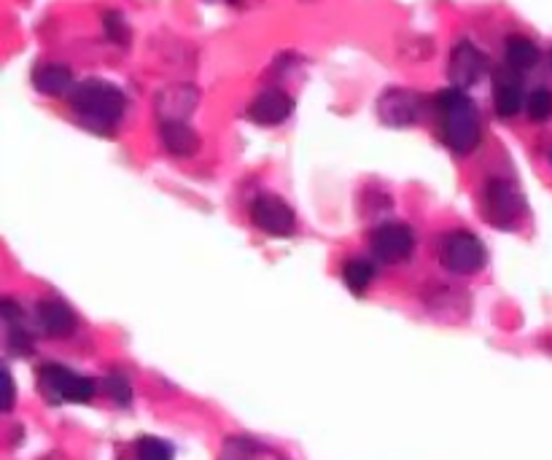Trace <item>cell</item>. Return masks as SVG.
I'll list each match as a JSON object with an SVG mask.
<instances>
[{
  "label": "cell",
  "instance_id": "6da1fadb",
  "mask_svg": "<svg viewBox=\"0 0 552 460\" xmlns=\"http://www.w3.org/2000/svg\"><path fill=\"white\" fill-rule=\"evenodd\" d=\"M434 105L440 113V132H442L445 145L453 153H458V157L472 153L482 140V124H480L477 105L458 86L442 89L437 94Z\"/></svg>",
  "mask_w": 552,
  "mask_h": 460
},
{
  "label": "cell",
  "instance_id": "7a4b0ae2",
  "mask_svg": "<svg viewBox=\"0 0 552 460\" xmlns=\"http://www.w3.org/2000/svg\"><path fill=\"white\" fill-rule=\"evenodd\" d=\"M70 97V108L78 116V121L95 132H111L127 108L124 92L116 84L100 81V78H89L73 86Z\"/></svg>",
  "mask_w": 552,
  "mask_h": 460
},
{
  "label": "cell",
  "instance_id": "3957f363",
  "mask_svg": "<svg viewBox=\"0 0 552 460\" xmlns=\"http://www.w3.org/2000/svg\"><path fill=\"white\" fill-rule=\"evenodd\" d=\"M38 385H41V393L60 404V401H73V404H87L95 398L97 393V382L92 377H84V374H76L73 369L68 366H60V364H46L41 366L38 372Z\"/></svg>",
  "mask_w": 552,
  "mask_h": 460
},
{
  "label": "cell",
  "instance_id": "277c9868",
  "mask_svg": "<svg viewBox=\"0 0 552 460\" xmlns=\"http://www.w3.org/2000/svg\"><path fill=\"white\" fill-rule=\"evenodd\" d=\"M440 261L453 275H474L485 267L488 251L482 240L466 229L448 232L440 242Z\"/></svg>",
  "mask_w": 552,
  "mask_h": 460
},
{
  "label": "cell",
  "instance_id": "5b68a950",
  "mask_svg": "<svg viewBox=\"0 0 552 460\" xmlns=\"http://www.w3.org/2000/svg\"><path fill=\"white\" fill-rule=\"evenodd\" d=\"M369 251L383 264H399V261L409 259L412 251H416V232H412L407 224L385 221V224L372 229Z\"/></svg>",
  "mask_w": 552,
  "mask_h": 460
},
{
  "label": "cell",
  "instance_id": "8992f818",
  "mask_svg": "<svg viewBox=\"0 0 552 460\" xmlns=\"http://www.w3.org/2000/svg\"><path fill=\"white\" fill-rule=\"evenodd\" d=\"M377 116L383 124L396 127V129L412 127L424 116V97L412 89L391 86L377 97Z\"/></svg>",
  "mask_w": 552,
  "mask_h": 460
},
{
  "label": "cell",
  "instance_id": "52a82bcc",
  "mask_svg": "<svg viewBox=\"0 0 552 460\" xmlns=\"http://www.w3.org/2000/svg\"><path fill=\"white\" fill-rule=\"evenodd\" d=\"M251 221L269 237H292L297 232V216L278 194H259L251 202Z\"/></svg>",
  "mask_w": 552,
  "mask_h": 460
},
{
  "label": "cell",
  "instance_id": "ba28073f",
  "mask_svg": "<svg viewBox=\"0 0 552 460\" xmlns=\"http://www.w3.org/2000/svg\"><path fill=\"white\" fill-rule=\"evenodd\" d=\"M485 216L493 226L498 229H512L523 213V197L515 189V184L504 178H493L485 186Z\"/></svg>",
  "mask_w": 552,
  "mask_h": 460
},
{
  "label": "cell",
  "instance_id": "9c48e42d",
  "mask_svg": "<svg viewBox=\"0 0 552 460\" xmlns=\"http://www.w3.org/2000/svg\"><path fill=\"white\" fill-rule=\"evenodd\" d=\"M488 70H490L488 54H485L482 49H477L472 41H461V44H456V49L450 52L448 76H450L453 86L469 89V86L480 84Z\"/></svg>",
  "mask_w": 552,
  "mask_h": 460
},
{
  "label": "cell",
  "instance_id": "30bf717a",
  "mask_svg": "<svg viewBox=\"0 0 552 460\" xmlns=\"http://www.w3.org/2000/svg\"><path fill=\"white\" fill-rule=\"evenodd\" d=\"M525 92H523V78L515 68L504 65L496 70L493 76V105H496V113L501 119H512L523 111L525 105Z\"/></svg>",
  "mask_w": 552,
  "mask_h": 460
},
{
  "label": "cell",
  "instance_id": "8fae6325",
  "mask_svg": "<svg viewBox=\"0 0 552 460\" xmlns=\"http://www.w3.org/2000/svg\"><path fill=\"white\" fill-rule=\"evenodd\" d=\"M294 113V100L284 89H264L248 105V119L261 127H278Z\"/></svg>",
  "mask_w": 552,
  "mask_h": 460
},
{
  "label": "cell",
  "instance_id": "7c38bea8",
  "mask_svg": "<svg viewBox=\"0 0 552 460\" xmlns=\"http://www.w3.org/2000/svg\"><path fill=\"white\" fill-rule=\"evenodd\" d=\"M200 92L192 84H173L157 94V113L162 121H186L197 108Z\"/></svg>",
  "mask_w": 552,
  "mask_h": 460
},
{
  "label": "cell",
  "instance_id": "4fadbf2b",
  "mask_svg": "<svg viewBox=\"0 0 552 460\" xmlns=\"http://www.w3.org/2000/svg\"><path fill=\"white\" fill-rule=\"evenodd\" d=\"M38 324H41L46 337H57V340L70 337L76 332V316H73L70 307L60 299L38 301Z\"/></svg>",
  "mask_w": 552,
  "mask_h": 460
},
{
  "label": "cell",
  "instance_id": "5bb4252c",
  "mask_svg": "<svg viewBox=\"0 0 552 460\" xmlns=\"http://www.w3.org/2000/svg\"><path fill=\"white\" fill-rule=\"evenodd\" d=\"M160 137H162L165 151L173 153V157L186 160L200 151V135L186 121H162Z\"/></svg>",
  "mask_w": 552,
  "mask_h": 460
},
{
  "label": "cell",
  "instance_id": "9a60e30c",
  "mask_svg": "<svg viewBox=\"0 0 552 460\" xmlns=\"http://www.w3.org/2000/svg\"><path fill=\"white\" fill-rule=\"evenodd\" d=\"M33 86H36L41 94L62 97V94H70L76 84H73L70 68L57 65V62H46V65H38V68L33 70Z\"/></svg>",
  "mask_w": 552,
  "mask_h": 460
},
{
  "label": "cell",
  "instance_id": "2e32d148",
  "mask_svg": "<svg viewBox=\"0 0 552 460\" xmlns=\"http://www.w3.org/2000/svg\"><path fill=\"white\" fill-rule=\"evenodd\" d=\"M375 275H377V269H375V264H372L369 259L353 256V259H348V261L342 264V283H345L348 291L356 293V296L367 293V288L372 285Z\"/></svg>",
  "mask_w": 552,
  "mask_h": 460
},
{
  "label": "cell",
  "instance_id": "e0dca14e",
  "mask_svg": "<svg viewBox=\"0 0 552 460\" xmlns=\"http://www.w3.org/2000/svg\"><path fill=\"white\" fill-rule=\"evenodd\" d=\"M504 54H507V65L515 68V70H531V68L539 62V49H536V44L528 41L525 36H512V38H507Z\"/></svg>",
  "mask_w": 552,
  "mask_h": 460
},
{
  "label": "cell",
  "instance_id": "ac0fdd59",
  "mask_svg": "<svg viewBox=\"0 0 552 460\" xmlns=\"http://www.w3.org/2000/svg\"><path fill=\"white\" fill-rule=\"evenodd\" d=\"M135 457L137 460H173V447L157 436H144L135 444Z\"/></svg>",
  "mask_w": 552,
  "mask_h": 460
},
{
  "label": "cell",
  "instance_id": "d6986e66",
  "mask_svg": "<svg viewBox=\"0 0 552 460\" xmlns=\"http://www.w3.org/2000/svg\"><path fill=\"white\" fill-rule=\"evenodd\" d=\"M531 121H549L552 119V92L547 86H539L525 100Z\"/></svg>",
  "mask_w": 552,
  "mask_h": 460
},
{
  "label": "cell",
  "instance_id": "ffe728a7",
  "mask_svg": "<svg viewBox=\"0 0 552 460\" xmlns=\"http://www.w3.org/2000/svg\"><path fill=\"white\" fill-rule=\"evenodd\" d=\"M103 33L113 44H127V38H129V28H127L124 17L119 12H105L103 14Z\"/></svg>",
  "mask_w": 552,
  "mask_h": 460
},
{
  "label": "cell",
  "instance_id": "44dd1931",
  "mask_svg": "<svg viewBox=\"0 0 552 460\" xmlns=\"http://www.w3.org/2000/svg\"><path fill=\"white\" fill-rule=\"evenodd\" d=\"M105 388H108V393H111V398L116 401V404H129V398H132V390H129V382L121 377V374H113V377H108L105 380Z\"/></svg>",
  "mask_w": 552,
  "mask_h": 460
},
{
  "label": "cell",
  "instance_id": "7402d4cb",
  "mask_svg": "<svg viewBox=\"0 0 552 460\" xmlns=\"http://www.w3.org/2000/svg\"><path fill=\"white\" fill-rule=\"evenodd\" d=\"M4 380H6V398H4V412H12V407H14V380H12V374H9V369H4Z\"/></svg>",
  "mask_w": 552,
  "mask_h": 460
},
{
  "label": "cell",
  "instance_id": "603a6c76",
  "mask_svg": "<svg viewBox=\"0 0 552 460\" xmlns=\"http://www.w3.org/2000/svg\"><path fill=\"white\" fill-rule=\"evenodd\" d=\"M224 4H240V0H224Z\"/></svg>",
  "mask_w": 552,
  "mask_h": 460
},
{
  "label": "cell",
  "instance_id": "cb8c5ba5",
  "mask_svg": "<svg viewBox=\"0 0 552 460\" xmlns=\"http://www.w3.org/2000/svg\"><path fill=\"white\" fill-rule=\"evenodd\" d=\"M549 162H552V153H549Z\"/></svg>",
  "mask_w": 552,
  "mask_h": 460
},
{
  "label": "cell",
  "instance_id": "d4e9b609",
  "mask_svg": "<svg viewBox=\"0 0 552 460\" xmlns=\"http://www.w3.org/2000/svg\"><path fill=\"white\" fill-rule=\"evenodd\" d=\"M549 62H552V54H549Z\"/></svg>",
  "mask_w": 552,
  "mask_h": 460
}]
</instances>
